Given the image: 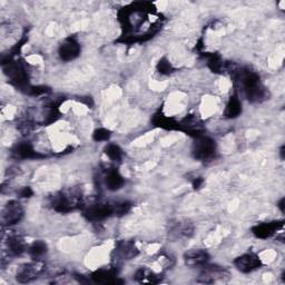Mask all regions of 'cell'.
I'll use <instances>...</instances> for the list:
<instances>
[{
	"instance_id": "cell-22",
	"label": "cell",
	"mask_w": 285,
	"mask_h": 285,
	"mask_svg": "<svg viewBox=\"0 0 285 285\" xmlns=\"http://www.w3.org/2000/svg\"><path fill=\"white\" fill-rule=\"evenodd\" d=\"M9 253L11 255H20L25 251V244L18 237H13L8 242Z\"/></svg>"
},
{
	"instance_id": "cell-18",
	"label": "cell",
	"mask_w": 285,
	"mask_h": 285,
	"mask_svg": "<svg viewBox=\"0 0 285 285\" xmlns=\"http://www.w3.org/2000/svg\"><path fill=\"white\" fill-rule=\"evenodd\" d=\"M153 123L160 128H164V130H169V131H173V130H178L180 128V124L177 121H175L174 119L170 118V117H166L161 114H157L155 115Z\"/></svg>"
},
{
	"instance_id": "cell-9",
	"label": "cell",
	"mask_w": 285,
	"mask_h": 285,
	"mask_svg": "<svg viewBox=\"0 0 285 285\" xmlns=\"http://www.w3.org/2000/svg\"><path fill=\"white\" fill-rule=\"evenodd\" d=\"M59 56L65 61H69L77 58L80 53V46L74 38H68L60 45Z\"/></svg>"
},
{
	"instance_id": "cell-8",
	"label": "cell",
	"mask_w": 285,
	"mask_h": 285,
	"mask_svg": "<svg viewBox=\"0 0 285 285\" xmlns=\"http://www.w3.org/2000/svg\"><path fill=\"white\" fill-rule=\"evenodd\" d=\"M234 264H235L238 271L250 273L260 269L262 266V262L259 259V256H256L255 254H245L234 261Z\"/></svg>"
},
{
	"instance_id": "cell-28",
	"label": "cell",
	"mask_w": 285,
	"mask_h": 285,
	"mask_svg": "<svg viewBox=\"0 0 285 285\" xmlns=\"http://www.w3.org/2000/svg\"><path fill=\"white\" fill-rule=\"evenodd\" d=\"M203 183H204L203 178L198 177V178H196V180H195V181L193 182V187H194L195 189H198V188H200V186L203 185Z\"/></svg>"
},
{
	"instance_id": "cell-27",
	"label": "cell",
	"mask_w": 285,
	"mask_h": 285,
	"mask_svg": "<svg viewBox=\"0 0 285 285\" xmlns=\"http://www.w3.org/2000/svg\"><path fill=\"white\" fill-rule=\"evenodd\" d=\"M32 194H33V192L31 191L30 187H24L19 192L20 197H30V196H32Z\"/></svg>"
},
{
	"instance_id": "cell-13",
	"label": "cell",
	"mask_w": 285,
	"mask_h": 285,
	"mask_svg": "<svg viewBox=\"0 0 285 285\" xmlns=\"http://www.w3.org/2000/svg\"><path fill=\"white\" fill-rule=\"evenodd\" d=\"M14 156L16 158H20V159H30V158H42L44 157L43 155L38 154L35 149H33L32 145L24 142L20 143L19 145H17L16 148L14 149L13 152Z\"/></svg>"
},
{
	"instance_id": "cell-7",
	"label": "cell",
	"mask_w": 285,
	"mask_h": 285,
	"mask_svg": "<svg viewBox=\"0 0 285 285\" xmlns=\"http://www.w3.org/2000/svg\"><path fill=\"white\" fill-rule=\"evenodd\" d=\"M22 216H24V209L17 200H10L5 206L3 212V219L4 222L7 225H14L16 223H18Z\"/></svg>"
},
{
	"instance_id": "cell-5",
	"label": "cell",
	"mask_w": 285,
	"mask_h": 285,
	"mask_svg": "<svg viewBox=\"0 0 285 285\" xmlns=\"http://www.w3.org/2000/svg\"><path fill=\"white\" fill-rule=\"evenodd\" d=\"M228 277H230V273L227 270L221 266L210 265L206 266L204 271L200 273L197 281L200 283H216L224 282Z\"/></svg>"
},
{
	"instance_id": "cell-16",
	"label": "cell",
	"mask_w": 285,
	"mask_h": 285,
	"mask_svg": "<svg viewBox=\"0 0 285 285\" xmlns=\"http://www.w3.org/2000/svg\"><path fill=\"white\" fill-rule=\"evenodd\" d=\"M125 180L118 172L116 170L108 172L107 176H106V186L109 189V191H117V189L121 188L124 186Z\"/></svg>"
},
{
	"instance_id": "cell-2",
	"label": "cell",
	"mask_w": 285,
	"mask_h": 285,
	"mask_svg": "<svg viewBox=\"0 0 285 285\" xmlns=\"http://www.w3.org/2000/svg\"><path fill=\"white\" fill-rule=\"evenodd\" d=\"M216 145L213 139L205 136H198L193 144L192 153L196 159L208 160L212 158L215 154Z\"/></svg>"
},
{
	"instance_id": "cell-6",
	"label": "cell",
	"mask_w": 285,
	"mask_h": 285,
	"mask_svg": "<svg viewBox=\"0 0 285 285\" xmlns=\"http://www.w3.org/2000/svg\"><path fill=\"white\" fill-rule=\"evenodd\" d=\"M44 271V264L42 262H35L31 264H26L21 266L17 272V281L19 283H29L42 274Z\"/></svg>"
},
{
	"instance_id": "cell-20",
	"label": "cell",
	"mask_w": 285,
	"mask_h": 285,
	"mask_svg": "<svg viewBox=\"0 0 285 285\" xmlns=\"http://www.w3.org/2000/svg\"><path fill=\"white\" fill-rule=\"evenodd\" d=\"M135 278L138 282L142 283H157L159 282V277L155 276L152 272L147 269H141L136 272Z\"/></svg>"
},
{
	"instance_id": "cell-29",
	"label": "cell",
	"mask_w": 285,
	"mask_h": 285,
	"mask_svg": "<svg viewBox=\"0 0 285 285\" xmlns=\"http://www.w3.org/2000/svg\"><path fill=\"white\" fill-rule=\"evenodd\" d=\"M283 204H284V198H282V199H281V202H280V204H278V208L281 209V211H282V212H284V206H283Z\"/></svg>"
},
{
	"instance_id": "cell-26",
	"label": "cell",
	"mask_w": 285,
	"mask_h": 285,
	"mask_svg": "<svg viewBox=\"0 0 285 285\" xmlns=\"http://www.w3.org/2000/svg\"><path fill=\"white\" fill-rule=\"evenodd\" d=\"M157 69L160 72V74H165V75H169L173 71V67L170 64V61L163 58L161 60H159V63L157 65Z\"/></svg>"
},
{
	"instance_id": "cell-24",
	"label": "cell",
	"mask_w": 285,
	"mask_h": 285,
	"mask_svg": "<svg viewBox=\"0 0 285 285\" xmlns=\"http://www.w3.org/2000/svg\"><path fill=\"white\" fill-rule=\"evenodd\" d=\"M110 137V132L105 130V128H98L94 132L93 134V138L96 142H104V141H108Z\"/></svg>"
},
{
	"instance_id": "cell-10",
	"label": "cell",
	"mask_w": 285,
	"mask_h": 285,
	"mask_svg": "<svg viewBox=\"0 0 285 285\" xmlns=\"http://www.w3.org/2000/svg\"><path fill=\"white\" fill-rule=\"evenodd\" d=\"M283 226V222H270V223H262L260 225H256L252 228V232L256 237L259 238H267L271 237L278 228Z\"/></svg>"
},
{
	"instance_id": "cell-14",
	"label": "cell",
	"mask_w": 285,
	"mask_h": 285,
	"mask_svg": "<svg viewBox=\"0 0 285 285\" xmlns=\"http://www.w3.org/2000/svg\"><path fill=\"white\" fill-rule=\"evenodd\" d=\"M55 210L61 213H67L70 212L78 206V199L76 196H69V195H60L56 198L55 203Z\"/></svg>"
},
{
	"instance_id": "cell-3",
	"label": "cell",
	"mask_w": 285,
	"mask_h": 285,
	"mask_svg": "<svg viewBox=\"0 0 285 285\" xmlns=\"http://www.w3.org/2000/svg\"><path fill=\"white\" fill-rule=\"evenodd\" d=\"M5 72L8 75L10 78V82L14 84L16 87H18L20 89H26V92L29 93L30 86L29 83H28L27 74L20 64L18 63H8L7 66H5Z\"/></svg>"
},
{
	"instance_id": "cell-23",
	"label": "cell",
	"mask_w": 285,
	"mask_h": 285,
	"mask_svg": "<svg viewBox=\"0 0 285 285\" xmlns=\"http://www.w3.org/2000/svg\"><path fill=\"white\" fill-rule=\"evenodd\" d=\"M105 153L111 160H117V161H119L123 156L121 149L119 148V146H117L115 144H109L108 146L106 147Z\"/></svg>"
},
{
	"instance_id": "cell-11",
	"label": "cell",
	"mask_w": 285,
	"mask_h": 285,
	"mask_svg": "<svg viewBox=\"0 0 285 285\" xmlns=\"http://www.w3.org/2000/svg\"><path fill=\"white\" fill-rule=\"evenodd\" d=\"M180 124V128L178 130H182L185 132L186 134L194 137H198L202 136L203 134V126L202 123H200L198 119L195 118V117H186L182 123H178Z\"/></svg>"
},
{
	"instance_id": "cell-17",
	"label": "cell",
	"mask_w": 285,
	"mask_h": 285,
	"mask_svg": "<svg viewBox=\"0 0 285 285\" xmlns=\"http://www.w3.org/2000/svg\"><path fill=\"white\" fill-rule=\"evenodd\" d=\"M242 113V104L236 96H232L228 100L225 109L226 118H236V117Z\"/></svg>"
},
{
	"instance_id": "cell-4",
	"label": "cell",
	"mask_w": 285,
	"mask_h": 285,
	"mask_svg": "<svg viewBox=\"0 0 285 285\" xmlns=\"http://www.w3.org/2000/svg\"><path fill=\"white\" fill-rule=\"evenodd\" d=\"M113 214H114V205H110L107 203L94 204L84 211V215H85L86 219L92 222H98L105 220Z\"/></svg>"
},
{
	"instance_id": "cell-25",
	"label": "cell",
	"mask_w": 285,
	"mask_h": 285,
	"mask_svg": "<svg viewBox=\"0 0 285 285\" xmlns=\"http://www.w3.org/2000/svg\"><path fill=\"white\" fill-rule=\"evenodd\" d=\"M132 204L128 202H123V203H117L114 205V214L118 215H124L128 211L131 210Z\"/></svg>"
},
{
	"instance_id": "cell-21",
	"label": "cell",
	"mask_w": 285,
	"mask_h": 285,
	"mask_svg": "<svg viewBox=\"0 0 285 285\" xmlns=\"http://www.w3.org/2000/svg\"><path fill=\"white\" fill-rule=\"evenodd\" d=\"M47 252V245L42 241L33 243L29 248V254L33 260H39L44 254Z\"/></svg>"
},
{
	"instance_id": "cell-1",
	"label": "cell",
	"mask_w": 285,
	"mask_h": 285,
	"mask_svg": "<svg viewBox=\"0 0 285 285\" xmlns=\"http://www.w3.org/2000/svg\"><path fill=\"white\" fill-rule=\"evenodd\" d=\"M239 82H241L244 93L247 95L248 99L252 103H259L264 100L266 97L265 88L262 86L260 82V77L253 71L243 70L238 71Z\"/></svg>"
},
{
	"instance_id": "cell-19",
	"label": "cell",
	"mask_w": 285,
	"mask_h": 285,
	"mask_svg": "<svg viewBox=\"0 0 285 285\" xmlns=\"http://www.w3.org/2000/svg\"><path fill=\"white\" fill-rule=\"evenodd\" d=\"M118 253L123 259L131 260L138 254V250L133 242H123L118 245Z\"/></svg>"
},
{
	"instance_id": "cell-15",
	"label": "cell",
	"mask_w": 285,
	"mask_h": 285,
	"mask_svg": "<svg viewBox=\"0 0 285 285\" xmlns=\"http://www.w3.org/2000/svg\"><path fill=\"white\" fill-rule=\"evenodd\" d=\"M92 278L94 282L100 284H115L121 283V281H117L116 273L111 270H98L93 273Z\"/></svg>"
},
{
	"instance_id": "cell-12",
	"label": "cell",
	"mask_w": 285,
	"mask_h": 285,
	"mask_svg": "<svg viewBox=\"0 0 285 285\" xmlns=\"http://www.w3.org/2000/svg\"><path fill=\"white\" fill-rule=\"evenodd\" d=\"M184 260L188 266H202L208 263L210 255L203 250H192L185 253Z\"/></svg>"
}]
</instances>
